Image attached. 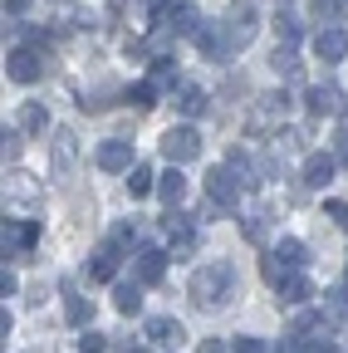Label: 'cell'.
Instances as JSON below:
<instances>
[{"label": "cell", "mask_w": 348, "mask_h": 353, "mask_svg": "<svg viewBox=\"0 0 348 353\" xmlns=\"http://www.w3.org/2000/svg\"><path fill=\"white\" fill-rule=\"evenodd\" d=\"M231 285H236V270H231L226 260L201 265V270L192 275V299H196V309H221V304L231 299Z\"/></svg>", "instance_id": "cell-1"}, {"label": "cell", "mask_w": 348, "mask_h": 353, "mask_svg": "<svg viewBox=\"0 0 348 353\" xmlns=\"http://www.w3.org/2000/svg\"><path fill=\"white\" fill-rule=\"evenodd\" d=\"M240 192H245V182H240L226 162L206 172V201H211L216 211H236V206H240Z\"/></svg>", "instance_id": "cell-2"}, {"label": "cell", "mask_w": 348, "mask_h": 353, "mask_svg": "<svg viewBox=\"0 0 348 353\" xmlns=\"http://www.w3.org/2000/svg\"><path fill=\"white\" fill-rule=\"evenodd\" d=\"M162 231H167V255H172V260H192V255H196V245H201V231L192 226L187 216L167 211V216H162Z\"/></svg>", "instance_id": "cell-3"}, {"label": "cell", "mask_w": 348, "mask_h": 353, "mask_svg": "<svg viewBox=\"0 0 348 353\" xmlns=\"http://www.w3.org/2000/svg\"><path fill=\"white\" fill-rule=\"evenodd\" d=\"M162 157H167L172 167L196 162V157H201V132H196L192 123H182V128H167V132H162Z\"/></svg>", "instance_id": "cell-4"}, {"label": "cell", "mask_w": 348, "mask_h": 353, "mask_svg": "<svg viewBox=\"0 0 348 353\" xmlns=\"http://www.w3.org/2000/svg\"><path fill=\"white\" fill-rule=\"evenodd\" d=\"M226 34H231V44L236 50H245V44L255 39V30H260V10H255V0H231V10H226Z\"/></svg>", "instance_id": "cell-5"}, {"label": "cell", "mask_w": 348, "mask_h": 353, "mask_svg": "<svg viewBox=\"0 0 348 353\" xmlns=\"http://www.w3.org/2000/svg\"><path fill=\"white\" fill-rule=\"evenodd\" d=\"M74 162H79V138L69 128H54V138H50V172L64 182V176L74 172Z\"/></svg>", "instance_id": "cell-6"}, {"label": "cell", "mask_w": 348, "mask_h": 353, "mask_svg": "<svg viewBox=\"0 0 348 353\" xmlns=\"http://www.w3.org/2000/svg\"><path fill=\"white\" fill-rule=\"evenodd\" d=\"M304 108H309L314 118H338L348 103H343V88H338V83H314L309 99H304Z\"/></svg>", "instance_id": "cell-7"}, {"label": "cell", "mask_w": 348, "mask_h": 353, "mask_svg": "<svg viewBox=\"0 0 348 353\" xmlns=\"http://www.w3.org/2000/svg\"><path fill=\"white\" fill-rule=\"evenodd\" d=\"M196 50H201L206 59H216V64H226V59L236 54V44H231L226 25H201V34H196Z\"/></svg>", "instance_id": "cell-8"}, {"label": "cell", "mask_w": 348, "mask_h": 353, "mask_svg": "<svg viewBox=\"0 0 348 353\" xmlns=\"http://www.w3.org/2000/svg\"><path fill=\"white\" fill-rule=\"evenodd\" d=\"M94 162H99L103 172H127V167H138V162H133V143H127V138H108V143H99Z\"/></svg>", "instance_id": "cell-9"}, {"label": "cell", "mask_w": 348, "mask_h": 353, "mask_svg": "<svg viewBox=\"0 0 348 353\" xmlns=\"http://www.w3.org/2000/svg\"><path fill=\"white\" fill-rule=\"evenodd\" d=\"M314 54H319L324 64H343V59H348V34H343L338 25H324V30L314 34Z\"/></svg>", "instance_id": "cell-10"}, {"label": "cell", "mask_w": 348, "mask_h": 353, "mask_svg": "<svg viewBox=\"0 0 348 353\" xmlns=\"http://www.w3.org/2000/svg\"><path fill=\"white\" fill-rule=\"evenodd\" d=\"M167 260H172V255H162V250H152V245L138 250V255H133V280H138V285H157V280L167 275Z\"/></svg>", "instance_id": "cell-11"}, {"label": "cell", "mask_w": 348, "mask_h": 353, "mask_svg": "<svg viewBox=\"0 0 348 353\" xmlns=\"http://www.w3.org/2000/svg\"><path fill=\"white\" fill-rule=\"evenodd\" d=\"M6 201H15V206H39V182L30 172H6Z\"/></svg>", "instance_id": "cell-12"}, {"label": "cell", "mask_w": 348, "mask_h": 353, "mask_svg": "<svg viewBox=\"0 0 348 353\" xmlns=\"http://www.w3.org/2000/svg\"><path fill=\"white\" fill-rule=\"evenodd\" d=\"M118 250H123L118 241H103V245L94 250V260H89V280H118V265H123Z\"/></svg>", "instance_id": "cell-13"}, {"label": "cell", "mask_w": 348, "mask_h": 353, "mask_svg": "<svg viewBox=\"0 0 348 353\" xmlns=\"http://www.w3.org/2000/svg\"><path fill=\"white\" fill-rule=\"evenodd\" d=\"M334 172H338L334 152H309V157H304V187H329Z\"/></svg>", "instance_id": "cell-14"}, {"label": "cell", "mask_w": 348, "mask_h": 353, "mask_svg": "<svg viewBox=\"0 0 348 353\" xmlns=\"http://www.w3.org/2000/svg\"><path fill=\"white\" fill-rule=\"evenodd\" d=\"M6 74H10L15 83H34L39 74H45V64H39V54H34V50H10V59H6Z\"/></svg>", "instance_id": "cell-15"}, {"label": "cell", "mask_w": 348, "mask_h": 353, "mask_svg": "<svg viewBox=\"0 0 348 353\" xmlns=\"http://www.w3.org/2000/svg\"><path fill=\"white\" fill-rule=\"evenodd\" d=\"M285 113H289V94H265V99H260V108L250 113V128H275ZM275 132H280V128H275Z\"/></svg>", "instance_id": "cell-16"}, {"label": "cell", "mask_w": 348, "mask_h": 353, "mask_svg": "<svg viewBox=\"0 0 348 353\" xmlns=\"http://www.w3.org/2000/svg\"><path fill=\"white\" fill-rule=\"evenodd\" d=\"M270 216H275L270 206H250V211L240 216V231H245L250 245H265V241H270Z\"/></svg>", "instance_id": "cell-17"}, {"label": "cell", "mask_w": 348, "mask_h": 353, "mask_svg": "<svg viewBox=\"0 0 348 353\" xmlns=\"http://www.w3.org/2000/svg\"><path fill=\"white\" fill-rule=\"evenodd\" d=\"M34 241H39L34 221H6V255H25Z\"/></svg>", "instance_id": "cell-18"}, {"label": "cell", "mask_w": 348, "mask_h": 353, "mask_svg": "<svg viewBox=\"0 0 348 353\" xmlns=\"http://www.w3.org/2000/svg\"><path fill=\"white\" fill-rule=\"evenodd\" d=\"M187 334H182V324L172 319V314H157V319H147V343H157V348H177Z\"/></svg>", "instance_id": "cell-19"}, {"label": "cell", "mask_w": 348, "mask_h": 353, "mask_svg": "<svg viewBox=\"0 0 348 353\" xmlns=\"http://www.w3.org/2000/svg\"><path fill=\"white\" fill-rule=\"evenodd\" d=\"M275 299L280 304H289V309H299V304H309V280H304L299 270H289L280 285H275Z\"/></svg>", "instance_id": "cell-20"}, {"label": "cell", "mask_w": 348, "mask_h": 353, "mask_svg": "<svg viewBox=\"0 0 348 353\" xmlns=\"http://www.w3.org/2000/svg\"><path fill=\"white\" fill-rule=\"evenodd\" d=\"M162 25H167L172 34H192V39L201 34V15H196L192 6H172V10L162 15Z\"/></svg>", "instance_id": "cell-21"}, {"label": "cell", "mask_w": 348, "mask_h": 353, "mask_svg": "<svg viewBox=\"0 0 348 353\" xmlns=\"http://www.w3.org/2000/svg\"><path fill=\"white\" fill-rule=\"evenodd\" d=\"M226 167H231V172L240 176L245 187H260V167H265V162H255V157H250L245 148H231V152H226Z\"/></svg>", "instance_id": "cell-22"}, {"label": "cell", "mask_w": 348, "mask_h": 353, "mask_svg": "<svg viewBox=\"0 0 348 353\" xmlns=\"http://www.w3.org/2000/svg\"><path fill=\"white\" fill-rule=\"evenodd\" d=\"M172 103H177V113H182V118H201V113H206V88H196V83H182Z\"/></svg>", "instance_id": "cell-23"}, {"label": "cell", "mask_w": 348, "mask_h": 353, "mask_svg": "<svg viewBox=\"0 0 348 353\" xmlns=\"http://www.w3.org/2000/svg\"><path fill=\"white\" fill-rule=\"evenodd\" d=\"M113 309H118V314H138V309H143V285H138V280H118Z\"/></svg>", "instance_id": "cell-24"}, {"label": "cell", "mask_w": 348, "mask_h": 353, "mask_svg": "<svg viewBox=\"0 0 348 353\" xmlns=\"http://www.w3.org/2000/svg\"><path fill=\"white\" fill-rule=\"evenodd\" d=\"M64 319L74 324V329H83V324H89L94 319V309H89V299H83L74 285H64Z\"/></svg>", "instance_id": "cell-25"}, {"label": "cell", "mask_w": 348, "mask_h": 353, "mask_svg": "<svg viewBox=\"0 0 348 353\" xmlns=\"http://www.w3.org/2000/svg\"><path fill=\"white\" fill-rule=\"evenodd\" d=\"M275 260L285 265V270H304V265H309V250H304V241H280Z\"/></svg>", "instance_id": "cell-26"}, {"label": "cell", "mask_w": 348, "mask_h": 353, "mask_svg": "<svg viewBox=\"0 0 348 353\" xmlns=\"http://www.w3.org/2000/svg\"><path fill=\"white\" fill-rule=\"evenodd\" d=\"M15 128H20V132H45V128H50L45 103H25V108H20V118H15Z\"/></svg>", "instance_id": "cell-27"}, {"label": "cell", "mask_w": 348, "mask_h": 353, "mask_svg": "<svg viewBox=\"0 0 348 353\" xmlns=\"http://www.w3.org/2000/svg\"><path fill=\"white\" fill-rule=\"evenodd\" d=\"M270 64H275V74H285V79H299V54H294V44H285V39H280V50L270 54Z\"/></svg>", "instance_id": "cell-28"}, {"label": "cell", "mask_w": 348, "mask_h": 353, "mask_svg": "<svg viewBox=\"0 0 348 353\" xmlns=\"http://www.w3.org/2000/svg\"><path fill=\"white\" fill-rule=\"evenodd\" d=\"M157 192H162V201H167V206H177V201H182V192H187V176H182L177 167H172V172L162 176V182H157Z\"/></svg>", "instance_id": "cell-29"}, {"label": "cell", "mask_w": 348, "mask_h": 353, "mask_svg": "<svg viewBox=\"0 0 348 353\" xmlns=\"http://www.w3.org/2000/svg\"><path fill=\"white\" fill-rule=\"evenodd\" d=\"M152 176H157V172H152V167H143V162H138V167H133V172H127V192H133V196H147V192H152V187H157V182H152Z\"/></svg>", "instance_id": "cell-30"}, {"label": "cell", "mask_w": 348, "mask_h": 353, "mask_svg": "<svg viewBox=\"0 0 348 353\" xmlns=\"http://www.w3.org/2000/svg\"><path fill=\"white\" fill-rule=\"evenodd\" d=\"M275 30H280V39H285V44H294V39H299V20H294V10L285 6V0H280V15H275Z\"/></svg>", "instance_id": "cell-31"}, {"label": "cell", "mask_w": 348, "mask_h": 353, "mask_svg": "<svg viewBox=\"0 0 348 353\" xmlns=\"http://www.w3.org/2000/svg\"><path fill=\"white\" fill-rule=\"evenodd\" d=\"M324 314H329V319H343V314H348V280H343L338 290H329V304H324Z\"/></svg>", "instance_id": "cell-32"}, {"label": "cell", "mask_w": 348, "mask_h": 353, "mask_svg": "<svg viewBox=\"0 0 348 353\" xmlns=\"http://www.w3.org/2000/svg\"><path fill=\"white\" fill-rule=\"evenodd\" d=\"M309 10H314L319 20H343V10H348V0H309Z\"/></svg>", "instance_id": "cell-33"}, {"label": "cell", "mask_w": 348, "mask_h": 353, "mask_svg": "<svg viewBox=\"0 0 348 353\" xmlns=\"http://www.w3.org/2000/svg\"><path fill=\"white\" fill-rule=\"evenodd\" d=\"M152 94H157V83H152V79H147V83H133V88H127V103H133V108H147Z\"/></svg>", "instance_id": "cell-34"}, {"label": "cell", "mask_w": 348, "mask_h": 353, "mask_svg": "<svg viewBox=\"0 0 348 353\" xmlns=\"http://www.w3.org/2000/svg\"><path fill=\"white\" fill-rule=\"evenodd\" d=\"M79 348H83V353H103V348H108V339H103L99 329H83V334H79Z\"/></svg>", "instance_id": "cell-35"}, {"label": "cell", "mask_w": 348, "mask_h": 353, "mask_svg": "<svg viewBox=\"0 0 348 353\" xmlns=\"http://www.w3.org/2000/svg\"><path fill=\"white\" fill-rule=\"evenodd\" d=\"M304 353H334V339L329 334H309V339H299Z\"/></svg>", "instance_id": "cell-36"}, {"label": "cell", "mask_w": 348, "mask_h": 353, "mask_svg": "<svg viewBox=\"0 0 348 353\" xmlns=\"http://www.w3.org/2000/svg\"><path fill=\"white\" fill-rule=\"evenodd\" d=\"M324 216H334V226L348 231V201H324Z\"/></svg>", "instance_id": "cell-37"}, {"label": "cell", "mask_w": 348, "mask_h": 353, "mask_svg": "<svg viewBox=\"0 0 348 353\" xmlns=\"http://www.w3.org/2000/svg\"><path fill=\"white\" fill-rule=\"evenodd\" d=\"M334 157H338V167H348V118H343V128H338V143H334Z\"/></svg>", "instance_id": "cell-38"}, {"label": "cell", "mask_w": 348, "mask_h": 353, "mask_svg": "<svg viewBox=\"0 0 348 353\" xmlns=\"http://www.w3.org/2000/svg\"><path fill=\"white\" fill-rule=\"evenodd\" d=\"M231 353H265V343H260V339H250V334H245V339H236V348H231Z\"/></svg>", "instance_id": "cell-39"}, {"label": "cell", "mask_w": 348, "mask_h": 353, "mask_svg": "<svg viewBox=\"0 0 348 353\" xmlns=\"http://www.w3.org/2000/svg\"><path fill=\"white\" fill-rule=\"evenodd\" d=\"M196 353H231V348H226V343H221V339H206V343H201V348H196Z\"/></svg>", "instance_id": "cell-40"}, {"label": "cell", "mask_w": 348, "mask_h": 353, "mask_svg": "<svg viewBox=\"0 0 348 353\" xmlns=\"http://www.w3.org/2000/svg\"><path fill=\"white\" fill-rule=\"evenodd\" d=\"M20 10H25V0H6V20H20Z\"/></svg>", "instance_id": "cell-41"}]
</instances>
